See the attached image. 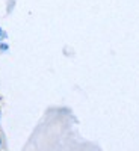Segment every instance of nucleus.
<instances>
[{
  "instance_id": "obj_1",
  "label": "nucleus",
  "mask_w": 139,
  "mask_h": 151,
  "mask_svg": "<svg viewBox=\"0 0 139 151\" xmlns=\"http://www.w3.org/2000/svg\"><path fill=\"white\" fill-rule=\"evenodd\" d=\"M0 144H2V141H0Z\"/></svg>"
}]
</instances>
